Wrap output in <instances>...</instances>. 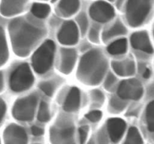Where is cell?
Returning <instances> with one entry per match:
<instances>
[{
	"instance_id": "3",
	"label": "cell",
	"mask_w": 154,
	"mask_h": 144,
	"mask_svg": "<svg viewBox=\"0 0 154 144\" xmlns=\"http://www.w3.org/2000/svg\"><path fill=\"white\" fill-rule=\"evenodd\" d=\"M49 139L51 144H78L73 118L60 114L50 127Z\"/></svg>"
},
{
	"instance_id": "42",
	"label": "cell",
	"mask_w": 154,
	"mask_h": 144,
	"mask_svg": "<svg viewBox=\"0 0 154 144\" xmlns=\"http://www.w3.org/2000/svg\"><path fill=\"white\" fill-rule=\"evenodd\" d=\"M33 144H42V143H33Z\"/></svg>"
},
{
	"instance_id": "20",
	"label": "cell",
	"mask_w": 154,
	"mask_h": 144,
	"mask_svg": "<svg viewBox=\"0 0 154 144\" xmlns=\"http://www.w3.org/2000/svg\"><path fill=\"white\" fill-rule=\"evenodd\" d=\"M122 144H144V141L140 130L135 126H131L128 129Z\"/></svg>"
},
{
	"instance_id": "22",
	"label": "cell",
	"mask_w": 154,
	"mask_h": 144,
	"mask_svg": "<svg viewBox=\"0 0 154 144\" xmlns=\"http://www.w3.org/2000/svg\"><path fill=\"white\" fill-rule=\"evenodd\" d=\"M8 57L9 50L5 32L2 27L0 26V67L7 62Z\"/></svg>"
},
{
	"instance_id": "33",
	"label": "cell",
	"mask_w": 154,
	"mask_h": 144,
	"mask_svg": "<svg viewBox=\"0 0 154 144\" xmlns=\"http://www.w3.org/2000/svg\"><path fill=\"white\" fill-rule=\"evenodd\" d=\"M99 33H100V27L99 26L96 25L92 26L89 31V40L93 43L98 44L100 40Z\"/></svg>"
},
{
	"instance_id": "39",
	"label": "cell",
	"mask_w": 154,
	"mask_h": 144,
	"mask_svg": "<svg viewBox=\"0 0 154 144\" xmlns=\"http://www.w3.org/2000/svg\"><path fill=\"white\" fill-rule=\"evenodd\" d=\"M0 144H2V140L1 136H0Z\"/></svg>"
},
{
	"instance_id": "15",
	"label": "cell",
	"mask_w": 154,
	"mask_h": 144,
	"mask_svg": "<svg viewBox=\"0 0 154 144\" xmlns=\"http://www.w3.org/2000/svg\"><path fill=\"white\" fill-rule=\"evenodd\" d=\"M131 44L135 50L143 51L147 53H153L154 49L148 34L146 31H138L131 36Z\"/></svg>"
},
{
	"instance_id": "7",
	"label": "cell",
	"mask_w": 154,
	"mask_h": 144,
	"mask_svg": "<svg viewBox=\"0 0 154 144\" xmlns=\"http://www.w3.org/2000/svg\"><path fill=\"white\" fill-rule=\"evenodd\" d=\"M9 86L14 92H22L31 88L34 76L27 63H21L11 70L9 76Z\"/></svg>"
},
{
	"instance_id": "9",
	"label": "cell",
	"mask_w": 154,
	"mask_h": 144,
	"mask_svg": "<svg viewBox=\"0 0 154 144\" xmlns=\"http://www.w3.org/2000/svg\"><path fill=\"white\" fill-rule=\"evenodd\" d=\"M2 140V144H28L29 136L23 126L12 122L3 130Z\"/></svg>"
},
{
	"instance_id": "40",
	"label": "cell",
	"mask_w": 154,
	"mask_h": 144,
	"mask_svg": "<svg viewBox=\"0 0 154 144\" xmlns=\"http://www.w3.org/2000/svg\"><path fill=\"white\" fill-rule=\"evenodd\" d=\"M57 0H52V1H51V2H57Z\"/></svg>"
},
{
	"instance_id": "16",
	"label": "cell",
	"mask_w": 154,
	"mask_h": 144,
	"mask_svg": "<svg viewBox=\"0 0 154 144\" xmlns=\"http://www.w3.org/2000/svg\"><path fill=\"white\" fill-rule=\"evenodd\" d=\"M111 66L117 75L121 76H130L135 72V63L132 58H125L120 60H114Z\"/></svg>"
},
{
	"instance_id": "25",
	"label": "cell",
	"mask_w": 154,
	"mask_h": 144,
	"mask_svg": "<svg viewBox=\"0 0 154 144\" xmlns=\"http://www.w3.org/2000/svg\"><path fill=\"white\" fill-rule=\"evenodd\" d=\"M128 43L126 38H120L111 43L108 46V51L112 55L123 54L127 51Z\"/></svg>"
},
{
	"instance_id": "34",
	"label": "cell",
	"mask_w": 154,
	"mask_h": 144,
	"mask_svg": "<svg viewBox=\"0 0 154 144\" xmlns=\"http://www.w3.org/2000/svg\"><path fill=\"white\" fill-rule=\"evenodd\" d=\"M90 97H91L93 103L96 104H102L105 100V96L102 92L99 89H93L90 92Z\"/></svg>"
},
{
	"instance_id": "11",
	"label": "cell",
	"mask_w": 154,
	"mask_h": 144,
	"mask_svg": "<svg viewBox=\"0 0 154 144\" xmlns=\"http://www.w3.org/2000/svg\"><path fill=\"white\" fill-rule=\"evenodd\" d=\"M105 126L110 140L114 143H117L124 137L127 128L126 121L118 117L108 118Z\"/></svg>"
},
{
	"instance_id": "26",
	"label": "cell",
	"mask_w": 154,
	"mask_h": 144,
	"mask_svg": "<svg viewBox=\"0 0 154 144\" xmlns=\"http://www.w3.org/2000/svg\"><path fill=\"white\" fill-rule=\"evenodd\" d=\"M145 124L147 130L154 137V100L150 102L146 107Z\"/></svg>"
},
{
	"instance_id": "41",
	"label": "cell",
	"mask_w": 154,
	"mask_h": 144,
	"mask_svg": "<svg viewBox=\"0 0 154 144\" xmlns=\"http://www.w3.org/2000/svg\"><path fill=\"white\" fill-rule=\"evenodd\" d=\"M107 1H108V2H114V1H115V0H107Z\"/></svg>"
},
{
	"instance_id": "10",
	"label": "cell",
	"mask_w": 154,
	"mask_h": 144,
	"mask_svg": "<svg viewBox=\"0 0 154 144\" xmlns=\"http://www.w3.org/2000/svg\"><path fill=\"white\" fill-rule=\"evenodd\" d=\"M89 14L93 20L98 22H107L114 17L115 10L108 2L99 0L91 4Z\"/></svg>"
},
{
	"instance_id": "44",
	"label": "cell",
	"mask_w": 154,
	"mask_h": 144,
	"mask_svg": "<svg viewBox=\"0 0 154 144\" xmlns=\"http://www.w3.org/2000/svg\"><path fill=\"white\" fill-rule=\"evenodd\" d=\"M42 1H45V0H42Z\"/></svg>"
},
{
	"instance_id": "36",
	"label": "cell",
	"mask_w": 154,
	"mask_h": 144,
	"mask_svg": "<svg viewBox=\"0 0 154 144\" xmlns=\"http://www.w3.org/2000/svg\"><path fill=\"white\" fill-rule=\"evenodd\" d=\"M31 134L35 136H40L45 134V130L43 128L38 125H32L31 127Z\"/></svg>"
},
{
	"instance_id": "17",
	"label": "cell",
	"mask_w": 154,
	"mask_h": 144,
	"mask_svg": "<svg viewBox=\"0 0 154 144\" xmlns=\"http://www.w3.org/2000/svg\"><path fill=\"white\" fill-rule=\"evenodd\" d=\"M80 4V0H60L56 12L62 17H70L78 11Z\"/></svg>"
},
{
	"instance_id": "2",
	"label": "cell",
	"mask_w": 154,
	"mask_h": 144,
	"mask_svg": "<svg viewBox=\"0 0 154 144\" xmlns=\"http://www.w3.org/2000/svg\"><path fill=\"white\" fill-rule=\"evenodd\" d=\"M108 69V60L99 50H91L81 58L77 77L85 85L96 86L102 82Z\"/></svg>"
},
{
	"instance_id": "30",
	"label": "cell",
	"mask_w": 154,
	"mask_h": 144,
	"mask_svg": "<svg viewBox=\"0 0 154 144\" xmlns=\"http://www.w3.org/2000/svg\"><path fill=\"white\" fill-rule=\"evenodd\" d=\"M39 88L42 92L45 93L48 96L51 97L54 94L55 90V86L53 82L51 81H45L39 84Z\"/></svg>"
},
{
	"instance_id": "43",
	"label": "cell",
	"mask_w": 154,
	"mask_h": 144,
	"mask_svg": "<svg viewBox=\"0 0 154 144\" xmlns=\"http://www.w3.org/2000/svg\"><path fill=\"white\" fill-rule=\"evenodd\" d=\"M153 37H154V28H153Z\"/></svg>"
},
{
	"instance_id": "31",
	"label": "cell",
	"mask_w": 154,
	"mask_h": 144,
	"mask_svg": "<svg viewBox=\"0 0 154 144\" xmlns=\"http://www.w3.org/2000/svg\"><path fill=\"white\" fill-rule=\"evenodd\" d=\"M117 80L116 76L112 73L109 72L105 81V88L109 92L114 91L116 85H117Z\"/></svg>"
},
{
	"instance_id": "35",
	"label": "cell",
	"mask_w": 154,
	"mask_h": 144,
	"mask_svg": "<svg viewBox=\"0 0 154 144\" xmlns=\"http://www.w3.org/2000/svg\"><path fill=\"white\" fill-rule=\"evenodd\" d=\"M6 112H7V105H6L5 101L0 98V126L4 122Z\"/></svg>"
},
{
	"instance_id": "27",
	"label": "cell",
	"mask_w": 154,
	"mask_h": 144,
	"mask_svg": "<svg viewBox=\"0 0 154 144\" xmlns=\"http://www.w3.org/2000/svg\"><path fill=\"white\" fill-rule=\"evenodd\" d=\"M37 118L41 122H48L51 119V112L48 104L45 101H42L39 104L37 113Z\"/></svg>"
},
{
	"instance_id": "8",
	"label": "cell",
	"mask_w": 154,
	"mask_h": 144,
	"mask_svg": "<svg viewBox=\"0 0 154 144\" xmlns=\"http://www.w3.org/2000/svg\"><path fill=\"white\" fill-rule=\"evenodd\" d=\"M144 94V88L138 80L135 78L125 80L117 88V95L124 100H139Z\"/></svg>"
},
{
	"instance_id": "37",
	"label": "cell",
	"mask_w": 154,
	"mask_h": 144,
	"mask_svg": "<svg viewBox=\"0 0 154 144\" xmlns=\"http://www.w3.org/2000/svg\"><path fill=\"white\" fill-rule=\"evenodd\" d=\"M5 87V81H4V75L2 71H0V93L4 90Z\"/></svg>"
},
{
	"instance_id": "5",
	"label": "cell",
	"mask_w": 154,
	"mask_h": 144,
	"mask_svg": "<svg viewBox=\"0 0 154 144\" xmlns=\"http://www.w3.org/2000/svg\"><path fill=\"white\" fill-rule=\"evenodd\" d=\"M55 50V44L51 40L45 41L36 50L32 58V64L36 73L43 74L51 68Z\"/></svg>"
},
{
	"instance_id": "19",
	"label": "cell",
	"mask_w": 154,
	"mask_h": 144,
	"mask_svg": "<svg viewBox=\"0 0 154 144\" xmlns=\"http://www.w3.org/2000/svg\"><path fill=\"white\" fill-rule=\"evenodd\" d=\"M81 105V92L79 88L73 87L70 89L63 104V109L67 112L78 110Z\"/></svg>"
},
{
	"instance_id": "38",
	"label": "cell",
	"mask_w": 154,
	"mask_h": 144,
	"mask_svg": "<svg viewBox=\"0 0 154 144\" xmlns=\"http://www.w3.org/2000/svg\"><path fill=\"white\" fill-rule=\"evenodd\" d=\"M150 75H151V71H150V69L146 68L145 70L144 71V74H143V76H144V78H145V79H148V78L150 76Z\"/></svg>"
},
{
	"instance_id": "1",
	"label": "cell",
	"mask_w": 154,
	"mask_h": 144,
	"mask_svg": "<svg viewBox=\"0 0 154 144\" xmlns=\"http://www.w3.org/2000/svg\"><path fill=\"white\" fill-rule=\"evenodd\" d=\"M8 29L13 51L20 57L28 56L47 33L45 26L30 16L14 18Z\"/></svg>"
},
{
	"instance_id": "14",
	"label": "cell",
	"mask_w": 154,
	"mask_h": 144,
	"mask_svg": "<svg viewBox=\"0 0 154 144\" xmlns=\"http://www.w3.org/2000/svg\"><path fill=\"white\" fill-rule=\"evenodd\" d=\"M28 0H1L0 13L2 16L10 17L23 11Z\"/></svg>"
},
{
	"instance_id": "18",
	"label": "cell",
	"mask_w": 154,
	"mask_h": 144,
	"mask_svg": "<svg viewBox=\"0 0 154 144\" xmlns=\"http://www.w3.org/2000/svg\"><path fill=\"white\" fill-rule=\"evenodd\" d=\"M127 32L126 26L121 20H117L111 26L105 28L102 34V39L103 42L107 43L112 40L113 38L124 35Z\"/></svg>"
},
{
	"instance_id": "28",
	"label": "cell",
	"mask_w": 154,
	"mask_h": 144,
	"mask_svg": "<svg viewBox=\"0 0 154 144\" xmlns=\"http://www.w3.org/2000/svg\"><path fill=\"white\" fill-rule=\"evenodd\" d=\"M90 128L88 125H81L77 129V138L78 144H86L88 140Z\"/></svg>"
},
{
	"instance_id": "13",
	"label": "cell",
	"mask_w": 154,
	"mask_h": 144,
	"mask_svg": "<svg viewBox=\"0 0 154 144\" xmlns=\"http://www.w3.org/2000/svg\"><path fill=\"white\" fill-rule=\"evenodd\" d=\"M77 60V52L72 48H62L58 69L61 73L69 74L73 70Z\"/></svg>"
},
{
	"instance_id": "29",
	"label": "cell",
	"mask_w": 154,
	"mask_h": 144,
	"mask_svg": "<svg viewBox=\"0 0 154 144\" xmlns=\"http://www.w3.org/2000/svg\"><path fill=\"white\" fill-rule=\"evenodd\" d=\"M76 21L80 28V31H81V34H84L87 32L89 26L88 19H87V16L85 14V13L79 14L77 16Z\"/></svg>"
},
{
	"instance_id": "23",
	"label": "cell",
	"mask_w": 154,
	"mask_h": 144,
	"mask_svg": "<svg viewBox=\"0 0 154 144\" xmlns=\"http://www.w3.org/2000/svg\"><path fill=\"white\" fill-rule=\"evenodd\" d=\"M128 103L126 100L121 98L119 96H112L108 104V110L111 113L117 114L125 110Z\"/></svg>"
},
{
	"instance_id": "24",
	"label": "cell",
	"mask_w": 154,
	"mask_h": 144,
	"mask_svg": "<svg viewBox=\"0 0 154 144\" xmlns=\"http://www.w3.org/2000/svg\"><path fill=\"white\" fill-rule=\"evenodd\" d=\"M50 12L51 7L48 4L35 2L32 5L31 13L35 17H37L38 19H45L49 15Z\"/></svg>"
},
{
	"instance_id": "32",
	"label": "cell",
	"mask_w": 154,
	"mask_h": 144,
	"mask_svg": "<svg viewBox=\"0 0 154 144\" xmlns=\"http://www.w3.org/2000/svg\"><path fill=\"white\" fill-rule=\"evenodd\" d=\"M102 112L100 110H91L89 112L85 114V118L87 120L90 122L96 123L99 122L102 118Z\"/></svg>"
},
{
	"instance_id": "6",
	"label": "cell",
	"mask_w": 154,
	"mask_h": 144,
	"mask_svg": "<svg viewBox=\"0 0 154 144\" xmlns=\"http://www.w3.org/2000/svg\"><path fill=\"white\" fill-rule=\"evenodd\" d=\"M38 105V94L35 93L17 99L14 104L11 115L19 122H32L35 116Z\"/></svg>"
},
{
	"instance_id": "4",
	"label": "cell",
	"mask_w": 154,
	"mask_h": 144,
	"mask_svg": "<svg viewBox=\"0 0 154 144\" xmlns=\"http://www.w3.org/2000/svg\"><path fill=\"white\" fill-rule=\"evenodd\" d=\"M153 0H127L125 14L130 26L138 27L143 25L151 15Z\"/></svg>"
},
{
	"instance_id": "12",
	"label": "cell",
	"mask_w": 154,
	"mask_h": 144,
	"mask_svg": "<svg viewBox=\"0 0 154 144\" xmlns=\"http://www.w3.org/2000/svg\"><path fill=\"white\" fill-rule=\"evenodd\" d=\"M57 38L64 45H74L77 44L79 38V31L77 24L72 20L63 22L57 34Z\"/></svg>"
},
{
	"instance_id": "21",
	"label": "cell",
	"mask_w": 154,
	"mask_h": 144,
	"mask_svg": "<svg viewBox=\"0 0 154 144\" xmlns=\"http://www.w3.org/2000/svg\"><path fill=\"white\" fill-rule=\"evenodd\" d=\"M111 140L108 136L105 126L98 129L91 135L86 144H110Z\"/></svg>"
}]
</instances>
